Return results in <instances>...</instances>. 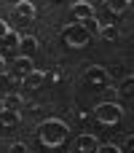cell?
<instances>
[{"mask_svg":"<svg viewBox=\"0 0 134 153\" xmlns=\"http://www.w3.org/2000/svg\"><path fill=\"white\" fill-rule=\"evenodd\" d=\"M67 137H70V126L62 118H46L38 126V140L43 148H62Z\"/></svg>","mask_w":134,"mask_h":153,"instance_id":"6da1fadb","label":"cell"},{"mask_svg":"<svg viewBox=\"0 0 134 153\" xmlns=\"http://www.w3.org/2000/svg\"><path fill=\"white\" fill-rule=\"evenodd\" d=\"M62 43L70 46V48H83V46L91 43V35L86 32V27H83L81 22H70V24H64V30H62Z\"/></svg>","mask_w":134,"mask_h":153,"instance_id":"7a4b0ae2","label":"cell"},{"mask_svg":"<svg viewBox=\"0 0 134 153\" xmlns=\"http://www.w3.org/2000/svg\"><path fill=\"white\" fill-rule=\"evenodd\" d=\"M94 118L102 124V126H118L124 121V108L118 102H99L94 108Z\"/></svg>","mask_w":134,"mask_h":153,"instance_id":"3957f363","label":"cell"},{"mask_svg":"<svg viewBox=\"0 0 134 153\" xmlns=\"http://www.w3.org/2000/svg\"><path fill=\"white\" fill-rule=\"evenodd\" d=\"M83 81H86L89 86L107 89V86H110V73H107L102 65H91V67H86V73H83Z\"/></svg>","mask_w":134,"mask_h":153,"instance_id":"277c9868","label":"cell"},{"mask_svg":"<svg viewBox=\"0 0 134 153\" xmlns=\"http://www.w3.org/2000/svg\"><path fill=\"white\" fill-rule=\"evenodd\" d=\"M38 38L35 35H19V46H16V51H19V56H27V59H32V54L38 51Z\"/></svg>","mask_w":134,"mask_h":153,"instance_id":"5b68a950","label":"cell"},{"mask_svg":"<svg viewBox=\"0 0 134 153\" xmlns=\"http://www.w3.org/2000/svg\"><path fill=\"white\" fill-rule=\"evenodd\" d=\"M70 11H73V16H75L78 22L94 19V5H91L89 0H78V3H73V5H70Z\"/></svg>","mask_w":134,"mask_h":153,"instance_id":"8992f818","label":"cell"},{"mask_svg":"<svg viewBox=\"0 0 134 153\" xmlns=\"http://www.w3.org/2000/svg\"><path fill=\"white\" fill-rule=\"evenodd\" d=\"M75 148H78V153H97L99 140H97L94 134H81V137L75 140Z\"/></svg>","mask_w":134,"mask_h":153,"instance_id":"52a82bcc","label":"cell"},{"mask_svg":"<svg viewBox=\"0 0 134 153\" xmlns=\"http://www.w3.org/2000/svg\"><path fill=\"white\" fill-rule=\"evenodd\" d=\"M13 13L21 16V22H32V19H35V5H32L30 0H19V3L13 5Z\"/></svg>","mask_w":134,"mask_h":153,"instance_id":"ba28073f","label":"cell"},{"mask_svg":"<svg viewBox=\"0 0 134 153\" xmlns=\"http://www.w3.org/2000/svg\"><path fill=\"white\" fill-rule=\"evenodd\" d=\"M21 81H24V86H27V89H40V86H43V81H46V73H43V70H32V73H30V75H24Z\"/></svg>","mask_w":134,"mask_h":153,"instance_id":"9c48e42d","label":"cell"},{"mask_svg":"<svg viewBox=\"0 0 134 153\" xmlns=\"http://www.w3.org/2000/svg\"><path fill=\"white\" fill-rule=\"evenodd\" d=\"M24 105V100H21V94H8V97H3V108L5 110H13V113H19V108Z\"/></svg>","mask_w":134,"mask_h":153,"instance_id":"30bf717a","label":"cell"},{"mask_svg":"<svg viewBox=\"0 0 134 153\" xmlns=\"http://www.w3.org/2000/svg\"><path fill=\"white\" fill-rule=\"evenodd\" d=\"M19 124V113H13V110H3L0 113V126L3 129H13Z\"/></svg>","mask_w":134,"mask_h":153,"instance_id":"8fae6325","label":"cell"},{"mask_svg":"<svg viewBox=\"0 0 134 153\" xmlns=\"http://www.w3.org/2000/svg\"><path fill=\"white\" fill-rule=\"evenodd\" d=\"M118 35H121V30L115 24H102L99 27V38L102 40H118Z\"/></svg>","mask_w":134,"mask_h":153,"instance_id":"7c38bea8","label":"cell"},{"mask_svg":"<svg viewBox=\"0 0 134 153\" xmlns=\"http://www.w3.org/2000/svg\"><path fill=\"white\" fill-rule=\"evenodd\" d=\"M16 70H19V75L24 78V75H30V73L35 70V65H32V59H27V56H19V59H16Z\"/></svg>","mask_w":134,"mask_h":153,"instance_id":"4fadbf2b","label":"cell"},{"mask_svg":"<svg viewBox=\"0 0 134 153\" xmlns=\"http://www.w3.org/2000/svg\"><path fill=\"white\" fill-rule=\"evenodd\" d=\"M118 94H121V97H129V94H134V75H126V78L121 81Z\"/></svg>","mask_w":134,"mask_h":153,"instance_id":"5bb4252c","label":"cell"},{"mask_svg":"<svg viewBox=\"0 0 134 153\" xmlns=\"http://www.w3.org/2000/svg\"><path fill=\"white\" fill-rule=\"evenodd\" d=\"M81 24L86 27V32H89V35H94V32L99 35V27H102V24H99V19H97V16H94V19H86V22H81Z\"/></svg>","mask_w":134,"mask_h":153,"instance_id":"9a60e30c","label":"cell"},{"mask_svg":"<svg viewBox=\"0 0 134 153\" xmlns=\"http://www.w3.org/2000/svg\"><path fill=\"white\" fill-rule=\"evenodd\" d=\"M107 8H110V11H115V13H121V11H126V8H129V0H110V3H107Z\"/></svg>","mask_w":134,"mask_h":153,"instance_id":"2e32d148","label":"cell"},{"mask_svg":"<svg viewBox=\"0 0 134 153\" xmlns=\"http://www.w3.org/2000/svg\"><path fill=\"white\" fill-rule=\"evenodd\" d=\"M118 97H121V94H118V89H115V86H107V89H105V100H102V102H118Z\"/></svg>","mask_w":134,"mask_h":153,"instance_id":"e0dca14e","label":"cell"},{"mask_svg":"<svg viewBox=\"0 0 134 153\" xmlns=\"http://www.w3.org/2000/svg\"><path fill=\"white\" fill-rule=\"evenodd\" d=\"M97 153H121V148H118L115 143H99Z\"/></svg>","mask_w":134,"mask_h":153,"instance_id":"ac0fdd59","label":"cell"},{"mask_svg":"<svg viewBox=\"0 0 134 153\" xmlns=\"http://www.w3.org/2000/svg\"><path fill=\"white\" fill-rule=\"evenodd\" d=\"M3 43H5L8 48H16V46H19V35H16V32H8V38H5Z\"/></svg>","mask_w":134,"mask_h":153,"instance_id":"d6986e66","label":"cell"},{"mask_svg":"<svg viewBox=\"0 0 134 153\" xmlns=\"http://www.w3.org/2000/svg\"><path fill=\"white\" fill-rule=\"evenodd\" d=\"M46 81H51V83H59V81H62V73H59V70H51V73H46Z\"/></svg>","mask_w":134,"mask_h":153,"instance_id":"ffe728a7","label":"cell"},{"mask_svg":"<svg viewBox=\"0 0 134 153\" xmlns=\"http://www.w3.org/2000/svg\"><path fill=\"white\" fill-rule=\"evenodd\" d=\"M8 32H11V27L5 24V19H0V40H5V38H8Z\"/></svg>","mask_w":134,"mask_h":153,"instance_id":"44dd1931","label":"cell"},{"mask_svg":"<svg viewBox=\"0 0 134 153\" xmlns=\"http://www.w3.org/2000/svg\"><path fill=\"white\" fill-rule=\"evenodd\" d=\"M11 153H27V145L24 143H13L11 145Z\"/></svg>","mask_w":134,"mask_h":153,"instance_id":"7402d4cb","label":"cell"},{"mask_svg":"<svg viewBox=\"0 0 134 153\" xmlns=\"http://www.w3.org/2000/svg\"><path fill=\"white\" fill-rule=\"evenodd\" d=\"M126 151H134V134L126 137Z\"/></svg>","mask_w":134,"mask_h":153,"instance_id":"603a6c76","label":"cell"},{"mask_svg":"<svg viewBox=\"0 0 134 153\" xmlns=\"http://www.w3.org/2000/svg\"><path fill=\"white\" fill-rule=\"evenodd\" d=\"M3 67H5V56L0 54V73H3Z\"/></svg>","mask_w":134,"mask_h":153,"instance_id":"cb8c5ba5","label":"cell"},{"mask_svg":"<svg viewBox=\"0 0 134 153\" xmlns=\"http://www.w3.org/2000/svg\"><path fill=\"white\" fill-rule=\"evenodd\" d=\"M3 110H5V108H3V100H0V113H3Z\"/></svg>","mask_w":134,"mask_h":153,"instance_id":"d4e9b609","label":"cell"}]
</instances>
